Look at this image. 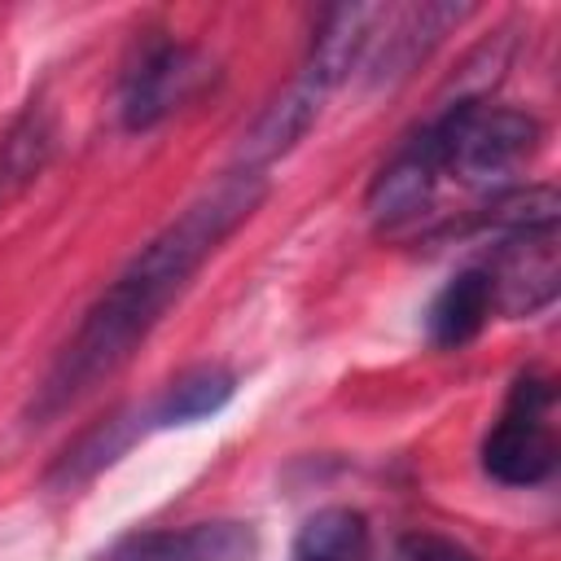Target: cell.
<instances>
[{
	"mask_svg": "<svg viewBox=\"0 0 561 561\" xmlns=\"http://www.w3.org/2000/svg\"><path fill=\"white\" fill-rule=\"evenodd\" d=\"M149 430V412L140 408H118L110 416H101L96 425H88L48 469V486L57 491H75L83 482H92L96 473H105L140 434Z\"/></svg>",
	"mask_w": 561,
	"mask_h": 561,
	"instance_id": "11",
	"label": "cell"
},
{
	"mask_svg": "<svg viewBox=\"0 0 561 561\" xmlns=\"http://www.w3.org/2000/svg\"><path fill=\"white\" fill-rule=\"evenodd\" d=\"M254 526L237 517L188 522L167 530H136L110 548L105 561H250Z\"/></svg>",
	"mask_w": 561,
	"mask_h": 561,
	"instance_id": "7",
	"label": "cell"
},
{
	"mask_svg": "<svg viewBox=\"0 0 561 561\" xmlns=\"http://www.w3.org/2000/svg\"><path fill=\"white\" fill-rule=\"evenodd\" d=\"M202 79H206V66L188 44H180L162 31L140 39L118 79V123L127 131L158 127L167 114H175L202 88Z\"/></svg>",
	"mask_w": 561,
	"mask_h": 561,
	"instance_id": "4",
	"label": "cell"
},
{
	"mask_svg": "<svg viewBox=\"0 0 561 561\" xmlns=\"http://www.w3.org/2000/svg\"><path fill=\"white\" fill-rule=\"evenodd\" d=\"M552 381L522 373L508 390L500 421L482 438V469L500 486H539L557 469V434L548 425Z\"/></svg>",
	"mask_w": 561,
	"mask_h": 561,
	"instance_id": "3",
	"label": "cell"
},
{
	"mask_svg": "<svg viewBox=\"0 0 561 561\" xmlns=\"http://www.w3.org/2000/svg\"><path fill=\"white\" fill-rule=\"evenodd\" d=\"M491 276L495 311L504 316H539L557 302L561 289V245L557 224H535L495 237L491 259L482 263Z\"/></svg>",
	"mask_w": 561,
	"mask_h": 561,
	"instance_id": "5",
	"label": "cell"
},
{
	"mask_svg": "<svg viewBox=\"0 0 561 561\" xmlns=\"http://www.w3.org/2000/svg\"><path fill=\"white\" fill-rule=\"evenodd\" d=\"M263 193L267 175L232 167L215 188L193 197L158 237H149L88 307L83 324L35 386L26 416L35 425H48L83 394H92L105 377H114L149 337V329L167 316V307L188 289L202 263L259 210Z\"/></svg>",
	"mask_w": 561,
	"mask_h": 561,
	"instance_id": "1",
	"label": "cell"
},
{
	"mask_svg": "<svg viewBox=\"0 0 561 561\" xmlns=\"http://www.w3.org/2000/svg\"><path fill=\"white\" fill-rule=\"evenodd\" d=\"M495 311V294H491V276L482 263L473 267H460L443 289L438 298L430 302V316H425V329H430V342L438 351H456L465 342H473L486 320Z\"/></svg>",
	"mask_w": 561,
	"mask_h": 561,
	"instance_id": "12",
	"label": "cell"
},
{
	"mask_svg": "<svg viewBox=\"0 0 561 561\" xmlns=\"http://www.w3.org/2000/svg\"><path fill=\"white\" fill-rule=\"evenodd\" d=\"M232 394H237V373L232 368L197 364V368L180 373L175 381H167V390L145 408L149 412V430H175V425L210 421L215 412L228 408Z\"/></svg>",
	"mask_w": 561,
	"mask_h": 561,
	"instance_id": "14",
	"label": "cell"
},
{
	"mask_svg": "<svg viewBox=\"0 0 561 561\" xmlns=\"http://www.w3.org/2000/svg\"><path fill=\"white\" fill-rule=\"evenodd\" d=\"M438 184H443V153H438V140H434V131L425 123L373 175V184H368V215L381 228L412 224L416 215H425V206H430Z\"/></svg>",
	"mask_w": 561,
	"mask_h": 561,
	"instance_id": "6",
	"label": "cell"
},
{
	"mask_svg": "<svg viewBox=\"0 0 561 561\" xmlns=\"http://www.w3.org/2000/svg\"><path fill=\"white\" fill-rule=\"evenodd\" d=\"M320 105H324V92L298 75L276 101H267V105L259 110V118H254L250 131L241 136L237 167L267 175V167H272L276 158H285V153L307 136V127L320 118Z\"/></svg>",
	"mask_w": 561,
	"mask_h": 561,
	"instance_id": "10",
	"label": "cell"
},
{
	"mask_svg": "<svg viewBox=\"0 0 561 561\" xmlns=\"http://www.w3.org/2000/svg\"><path fill=\"white\" fill-rule=\"evenodd\" d=\"M386 9L381 4H337L316 22L307 61H302V79L316 83L324 96L368 57L373 35L381 26Z\"/></svg>",
	"mask_w": 561,
	"mask_h": 561,
	"instance_id": "9",
	"label": "cell"
},
{
	"mask_svg": "<svg viewBox=\"0 0 561 561\" xmlns=\"http://www.w3.org/2000/svg\"><path fill=\"white\" fill-rule=\"evenodd\" d=\"M465 4H412V9H386L381 26L373 35L377 48H368V70L377 83H394L403 75H412L434 48L438 39L465 18Z\"/></svg>",
	"mask_w": 561,
	"mask_h": 561,
	"instance_id": "8",
	"label": "cell"
},
{
	"mask_svg": "<svg viewBox=\"0 0 561 561\" xmlns=\"http://www.w3.org/2000/svg\"><path fill=\"white\" fill-rule=\"evenodd\" d=\"M390 561H478L460 539L451 535H434V530H412L394 543Z\"/></svg>",
	"mask_w": 561,
	"mask_h": 561,
	"instance_id": "16",
	"label": "cell"
},
{
	"mask_svg": "<svg viewBox=\"0 0 561 561\" xmlns=\"http://www.w3.org/2000/svg\"><path fill=\"white\" fill-rule=\"evenodd\" d=\"M430 131L443 153V180H460L473 188H495L539 149V123L526 110L491 105L482 96H456L434 118Z\"/></svg>",
	"mask_w": 561,
	"mask_h": 561,
	"instance_id": "2",
	"label": "cell"
},
{
	"mask_svg": "<svg viewBox=\"0 0 561 561\" xmlns=\"http://www.w3.org/2000/svg\"><path fill=\"white\" fill-rule=\"evenodd\" d=\"M368 557V517L346 504L316 508L289 548V561H364Z\"/></svg>",
	"mask_w": 561,
	"mask_h": 561,
	"instance_id": "15",
	"label": "cell"
},
{
	"mask_svg": "<svg viewBox=\"0 0 561 561\" xmlns=\"http://www.w3.org/2000/svg\"><path fill=\"white\" fill-rule=\"evenodd\" d=\"M57 123L44 101H31L0 140V210H9L53 162Z\"/></svg>",
	"mask_w": 561,
	"mask_h": 561,
	"instance_id": "13",
	"label": "cell"
}]
</instances>
